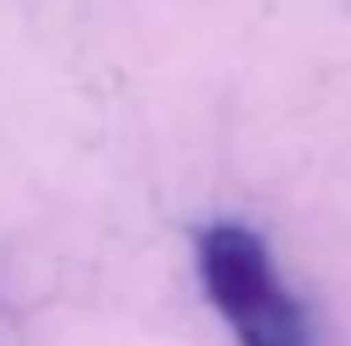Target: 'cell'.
Listing matches in <instances>:
<instances>
[{
  "label": "cell",
  "instance_id": "cell-1",
  "mask_svg": "<svg viewBox=\"0 0 351 346\" xmlns=\"http://www.w3.org/2000/svg\"><path fill=\"white\" fill-rule=\"evenodd\" d=\"M199 275L237 346H313L308 308L252 228L214 223L199 232Z\"/></svg>",
  "mask_w": 351,
  "mask_h": 346
}]
</instances>
